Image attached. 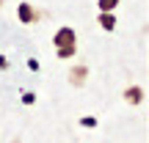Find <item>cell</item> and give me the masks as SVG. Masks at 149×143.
Returning a JSON list of instances; mask_svg holds the SVG:
<instances>
[{"instance_id": "1", "label": "cell", "mask_w": 149, "mask_h": 143, "mask_svg": "<svg viewBox=\"0 0 149 143\" xmlns=\"http://www.w3.org/2000/svg\"><path fill=\"white\" fill-rule=\"evenodd\" d=\"M53 44H55V50H58V47H74V44H77L74 28H61V30H55V36H53Z\"/></svg>"}, {"instance_id": "2", "label": "cell", "mask_w": 149, "mask_h": 143, "mask_svg": "<svg viewBox=\"0 0 149 143\" xmlns=\"http://www.w3.org/2000/svg\"><path fill=\"white\" fill-rule=\"evenodd\" d=\"M17 17H19V22L31 25V22H36V19H39V11L33 8L31 3H19V6H17Z\"/></svg>"}, {"instance_id": "3", "label": "cell", "mask_w": 149, "mask_h": 143, "mask_svg": "<svg viewBox=\"0 0 149 143\" xmlns=\"http://www.w3.org/2000/svg\"><path fill=\"white\" fill-rule=\"evenodd\" d=\"M97 22H100L102 30H116V17H113V11H100V17H97Z\"/></svg>"}, {"instance_id": "4", "label": "cell", "mask_w": 149, "mask_h": 143, "mask_svg": "<svg viewBox=\"0 0 149 143\" xmlns=\"http://www.w3.org/2000/svg\"><path fill=\"white\" fill-rule=\"evenodd\" d=\"M124 99H127L130 105H141V102H144V88H141V85H130V88L124 91Z\"/></svg>"}, {"instance_id": "5", "label": "cell", "mask_w": 149, "mask_h": 143, "mask_svg": "<svg viewBox=\"0 0 149 143\" xmlns=\"http://www.w3.org/2000/svg\"><path fill=\"white\" fill-rule=\"evenodd\" d=\"M86 74H88L86 66H74V69L69 72V83H72V85H83V83H86Z\"/></svg>"}, {"instance_id": "6", "label": "cell", "mask_w": 149, "mask_h": 143, "mask_svg": "<svg viewBox=\"0 0 149 143\" xmlns=\"http://www.w3.org/2000/svg\"><path fill=\"white\" fill-rule=\"evenodd\" d=\"M74 53H77V44H74V47H58L55 55H58V58H72Z\"/></svg>"}, {"instance_id": "7", "label": "cell", "mask_w": 149, "mask_h": 143, "mask_svg": "<svg viewBox=\"0 0 149 143\" xmlns=\"http://www.w3.org/2000/svg\"><path fill=\"white\" fill-rule=\"evenodd\" d=\"M119 6V0H100V11H113Z\"/></svg>"}, {"instance_id": "8", "label": "cell", "mask_w": 149, "mask_h": 143, "mask_svg": "<svg viewBox=\"0 0 149 143\" xmlns=\"http://www.w3.org/2000/svg\"><path fill=\"white\" fill-rule=\"evenodd\" d=\"M22 102H25V105H33V102H36V94H31V91L22 94Z\"/></svg>"}, {"instance_id": "9", "label": "cell", "mask_w": 149, "mask_h": 143, "mask_svg": "<svg viewBox=\"0 0 149 143\" xmlns=\"http://www.w3.org/2000/svg\"><path fill=\"white\" fill-rule=\"evenodd\" d=\"M94 124H97V121H94L91 116H86V118H83V127H94Z\"/></svg>"}, {"instance_id": "10", "label": "cell", "mask_w": 149, "mask_h": 143, "mask_svg": "<svg viewBox=\"0 0 149 143\" xmlns=\"http://www.w3.org/2000/svg\"><path fill=\"white\" fill-rule=\"evenodd\" d=\"M0 3H3V0H0Z\"/></svg>"}]
</instances>
